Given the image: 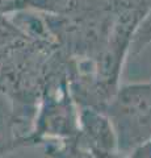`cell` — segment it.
Returning a JSON list of instances; mask_svg holds the SVG:
<instances>
[{
	"label": "cell",
	"mask_w": 151,
	"mask_h": 158,
	"mask_svg": "<svg viewBox=\"0 0 151 158\" xmlns=\"http://www.w3.org/2000/svg\"><path fill=\"white\" fill-rule=\"evenodd\" d=\"M47 154L53 158H96L93 153H89L79 146L69 145V146H50Z\"/></svg>",
	"instance_id": "277c9868"
},
{
	"label": "cell",
	"mask_w": 151,
	"mask_h": 158,
	"mask_svg": "<svg viewBox=\"0 0 151 158\" xmlns=\"http://www.w3.org/2000/svg\"><path fill=\"white\" fill-rule=\"evenodd\" d=\"M32 138L20 129L12 111H8L3 98L0 96V158L16 150L17 148L30 144Z\"/></svg>",
	"instance_id": "7a4b0ae2"
},
{
	"label": "cell",
	"mask_w": 151,
	"mask_h": 158,
	"mask_svg": "<svg viewBox=\"0 0 151 158\" xmlns=\"http://www.w3.org/2000/svg\"><path fill=\"white\" fill-rule=\"evenodd\" d=\"M80 123L84 127L87 141L91 142V146L99 152L96 154H100V157L110 154V150L113 149L116 141L108 118L87 107L81 110Z\"/></svg>",
	"instance_id": "6da1fadb"
},
{
	"label": "cell",
	"mask_w": 151,
	"mask_h": 158,
	"mask_svg": "<svg viewBox=\"0 0 151 158\" xmlns=\"http://www.w3.org/2000/svg\"><path fill=\"white\" fill-rule=\"evenodd\" d=\"M150 42H151V6L147 9L143 19L141 20L137 31L134 33L130 49L133 50L134 54H137L142 52Z\"/></svg>",
	"instance_id": "3957f363"
}]
</instances>
